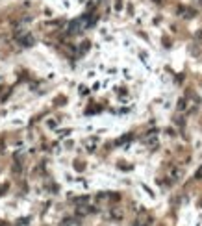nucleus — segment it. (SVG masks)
<instances>
[{"label": "nucleus", "instance_id": "obj_2", "mask_svg": "<svg viewBox=\"0 0 202 226\" xmlns=\"http://www.w3.org/2000/svg\"><path fill=\"white\" fill-rule=\"evenodd\" d=\"M156 2H160V0H156Z\"/></svg>", "mask_w": 202, "mask_h": 226}, {"label": "nucleus", "instance_id": "obj_1", "mask_svg": "<svg viewBox=\"0 0 202 226\" xmlns=\"http://www.w3.org/2000/svg\"><path fill=\"white\" fill-rule=\"evenodd\" d=\"M22 43H24L26 46H30V45H34V37H24V39H22Z\"/></svg>", "mask_w": 202, "mask_h": 226}]
</instances>
